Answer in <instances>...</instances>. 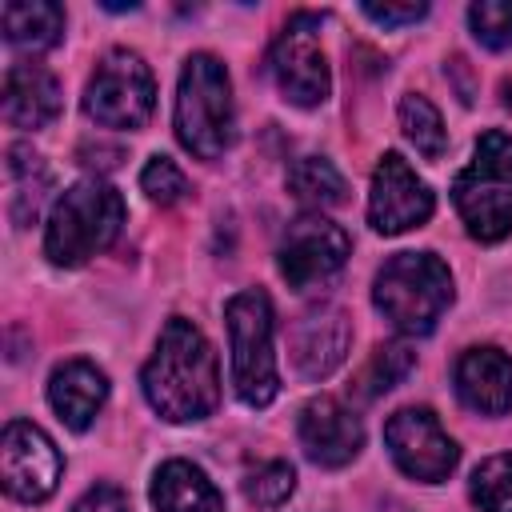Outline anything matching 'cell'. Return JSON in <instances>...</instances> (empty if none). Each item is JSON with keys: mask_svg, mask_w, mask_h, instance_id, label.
<instances>
[{"mask_svg": "<svg viewBox=\"0 0 512 512\" xmlns=\"http://www.w3.org/2000/svg\"><path fill=\"white\" fill-rule=\"evenodd\" d=\"M452 204L472 240L496 244L512 232V136L480 132L468 168L452 180Z\"/></svg>", "mask_w": 512, "mask_h": 512, "instance_id": "cell-5", "label": "cell"}, {"mask_svg": "<svg viewBox=\"0 0 512 512\" xmlns=\"http://www.w3.org/2000/svg\"><path fill=\"white\" fill-rule=\"evenodd\" d=\"M400 128H404L408 144H416V152H420L424 160H440V156H444V148H448V128H444V120H440V112H436V104H432L428 96L408 92V96L400 100Z\"/></svg>", "mask_w": 512, "mask_h": 512, "instance_id": "cell-22", "label": "cell"}, {"mask_svg": "<svg viewBox=\"0 0 512 512\" xmlns=\"http://www.w3.org/2000/svg\"><path fill=\"white\" fill-rule=\"evenodd\" d=\"M296 432H300L304 456L312 464H320V468H344L364 448V424H360V416L352 408H344L336 396H312L300 408Z\"/></svg>", "mask_w": 512, "mask_h": 512, "instance_id": "cell-13", "label": "cell"}, {"mask_svg": "<svg viewBox=\"0 0 512 512\" xmlns=\"http://www.w3.org/2000/svg\"><path fill=\"white\" fill-rule=\"evenodd\" d=\"M452 296V272L436 252H396L372 284V304L404 336H428Z\"/></svg>", "mask_w": 512, "mask_h": 512, "instance_id": "cell-3", "label": "cell"}, {"mask_svg": "<svg viewBox=\"0 0 512 512\" xmlns=\"http://www.w3.org/2000/svg\"><path fill=\"white\" fill-rule=\"evenodd\" d=\"M384 444L396 460V468L420 484H440L452 476L460 448L440 428L432 408H400L384 424Z\"/></svg>", "mask_w": 512, "mask_h": 512, "instance_id": "cell-11", "label": "cell"}, {"mask_svg": "<svg viewBox=\"0 0 512 512\" xmlns=\"http://www.w3.org/2000/svg\"><path fill=\"white\" fill-rule=\"evenodd\" d=\"M4 120L12 128H24V132H36L44 124H52L64 108V92H60V80L40 68V64H12L8 76H4Z\"/></svg>", "mask_w": 512, "mask_h": 512, "instance_id": "cell-16", "label": "cell"}, {"mask_svg": "<svg viewBox=\"0 0 512 512\" xmlns=\"http://www.w3.org/2000/svg\"><path fill=\"white\" fill-rule=\"evenodd\" d=\"M64 476V456L52 444V436L44 428H36L32 420H8L4 436H0V480L4 492L12 500L24 504H40L56 492Z\"/></svg>", "mask_w": 512, "mask_h": 512, "instance_id": "cell-10", "label": "cell"}, {"mask_svg": "<svg viewBox=\"0 0 512 512\" xmlns=\"http://www.w3.org/2000/svg\"><path fill=\"white\" fill-rule=\"evenodd\" d=\"M368 20L384 24V28H396V24H416L428 16V4H364L360 8Z\"/></svg>", "mask_w": 512, "mask_h": 512, "instance_id": "cell-28", "label": "cell"}, {"mask_svg": "<svg viewBox=\"0 0 512 512\" xmlns=\"http://www.w3.org/2000/svg\"><path fill=\"white\" fill-rule=\"evenodd\" d=\"M4 172H8V216H12L16 228H28L36 220L40 204H44V192L52 188V172L24 144H12L8 148Z\"/></svg>", "mask_w": 512, "mask_h": 512, "instance_id": "cell-20", "label": "cell"}, {"mask_svg": "<svg viewBox=\"0 0 512 512\" xmlns=\"http://www.w3.org/2000/svg\"><path fill=\"white\" fill-rule=\"evenodd\" d=\"M140 384H144V400L160 420L168 424L204 420L220 400V364L208 336L192 320L172 316L160 328L156 352L148 356Z\"/></svg>", "mask_w": 512, "mask_h": 512, "instance_id": "cell-1", "label": "cell"}, {"mask_svg": "<svg viewBox=\"0 0 512 512\" xmlns=\"http://www.w3.org/2000/svg\"><path fill=\"white\" fill-rule=\"evenodd\" d=\"M468 28L492 52L512 48V0H476L468 8Z\"/></svg>", "mask_w": 512, "mask_h": 512, "instance_id": "cell-26", "label": "cell"}, {"mask_svg": "<svg viewBox=\"0 0 512 512\" xmlns=\"http://www.w3.org/2000/svg\"><path fill=\"white\" fill-rule=\"evenodd\" d=\"M152 512H224L220 488L192 460H164L152 476Z\"/></svg>", "mask_w": 512, "mask_h": 512, "instance_id": "cell-18", "label": "cell"}, {"mask_svg": "<svg viewBox=\"0 0 512 512\" xmlns=\"http://www.w3.org/2000/svg\"><path fill=\"white\" fill-rule=\"evenodd\" d=\"M468 496L480 512H512V452L480 460L468 480Z\"/></svg>", "mask_w": 512, "mask_h": 512, "instance_id": "cell-24", "label": "cell"}, {"mask_svg": "<svg viewBox=\"0 0 512 512\" xmlns=\"http://www.w3.org/2000/svg\"><path fill=\"white\" fill-rule=\"evenodd\" d=\"M236 104L228 68L212 52H192L176 84V140L196 160H216L232 148Z\"/></svg>", "mask_w": 512, "mask_h": 512, "instance_id": "cell-2", "label": "cell"}, {"mask_svg": "<svg viewBox=\"0 0 512 512\" xmlns=\"http://www.w3.org/2000/svg\"><path fill=\"white\" fill-rule=\"evenodd\" d=\"M4 40L20 52H48L64 36V8L52 0H8L0 8Z\"/></svg>", "mask_w": 512, "mask_h": 512, "instance_id": "cell-19", "label": "cell"}, {"mask_svg": "<svg viewBox=\"0 0 512 512\" xmlns=\"http://www.w3.org/2000/svg\"><path fill=\"white\" fill-rule=\"evenodd\" d=\"M348 348H352V324L336 304L304 312L300 324L292 328V364L308 380L332 376L344 364Z\"/></svg>", "mask_w": 512, "mask_h": 512, "instance_id": "cell-14", "label": "cell"}, {"mask_svg": "<svg viewBox=\"0 0 512 512\" xmlns=\"http://www.w3.org/2000/svg\"><path fill=\"white\" fill-rule=\"evenodd\" d=\"M348 252H352V240L336 220H328L320 212H304L288 224L280 252H276V264L292 288L308 292L316 284H328L344 268Z\"/></svg>", "mask_w": 512, "mask_h": 512, "instance_id": "cell-9", "label": "cell"}, {"mask_svg": "<svg viewBox=\"0 0 512 512\" xmlns=\"http://www.w3.org/2000/svg\"><path fill=\"white\" fill-rule=\"evenodd\" d=\"M228 348H232V384L248 408H268L280 392L276 352H272V304L260 288H244L224 304Z\"/></svg>", "mask_w": 512, "mask_h": 512, "instance_id": "cell-6", "label": "cell"}, {"mask_svg": "<svg viewBox=\"0 0 512 512\" xmlns=\"http://www.w3.org/2000/svg\"><path fill=\"white\" fill-rule=\"evenodd\" d=\"M140 188L148 192L152 204H176V200L188 196V176L168 156H152L140 172Z\"/></svg>", "mask_w": 512, "mask_h": 512, "instance_id": "cell-27", "label": "cell"}, {"mask_svg": "<svg viewBox=\"0 0 512 512\" xmlns=\"http://www.w3.org/2000/svg\"><path fill=\"white\" fill-rule=\"evenodd\" d=\"M320 24L324 20L316 12H292L268 48V76L276 80L280 96L296 108H316L332 92L328 60L320 48Z\"/></svg>", "mask_w": 512, "mask_h": 512, "instance_id": "cell-8", "label": "cell"}, {"mask_svg": "<svg viewBox=\"0 0 512 512\" xmlns=\"http://www.w3.org/2000/svg\"><path fill=\"white\" fill-rule=\"evenodd\" d=\"M124 196L104 180H80L48 212L44 228V256L60 268H76L96 252L112 248L124 228Z\"/></svg>", "mask_w": 512, "mask_h": 512, "instance_id": "cell-4", "label": "cell"}, {"mask_svg": "<svg viewBox=\"0 0 512 512\" xmlns=\"http://www.w3.org/2000/svg\"><path fill=\"white\" fill-rule=\"evenodd\" d=\"M104 400H108V376L92 360H68L48 380V404L72 432H84L104 408Z\"/></svg>", "mask_w": 512, "mask_h": 512, "instance_id": "cell-17", "label": "cell"}, {"mask_svg": "<svg viewBox=\"0 0 512 512\" xmlns=\"http://www.w3.org/2000/svg\"><path fill=\"white\" fill-rule=\"evenodd\" d=\"M452 384H456V396L464 400V408H472L480 416L512 412V356L492 344L460 352V360L452 368Z\"/></svg>", "mask_w": 512, "mask_h": 512, "instance_id": "cell-15", "label": "cell"}, {"mask_svg": "<svg viewBox=\"0 0 512 512\" xmlns=\"http://www.w3.org/2000/svg\"><path fill=\"white\" fill-rule=\"evenodd\" d=\"M152 104H156L152 68L132 48L104 52V60L96 64L92 80L84 84V100H80L88 120H96L100 128H124V132L144 128V120L152 116Z\"/></svg>", "mask_w": 512, "mask_h": 512, "instance_id": "cell-7", "label": "cell"}, {"mask_svg": "<svg viewBox=\"0 0 512 512\" xmlns=\"http://www.w3.org/2000/svg\"><path fill=\"white\" fill-rule=\"evenodd\" d=\"M72 512H128V496L116 484H96L72 504Z\"/></svg>", "mask_w": 512, "mask_h": 512, "instance_id": "cell-29", "label": "cell"}, {"mask_svg": "<svg viewBox=\"0 0 512 512\" xmlns=\"http://www.w3.org/2000/svg\"><path fill=\"white\" fill-rule=\"evenodd\" d=\"M296 492V472L288 460H268L244 472V500L256 508H280Z\"/></svg>", "mask_w": 512, "mask_h": 512, "instance_id": "cell-25", "label": "cell"}, {"mask_svg": "<svg viewBox=\"0 0 512 512\" xmlns=\"http://www.w3.org/2000/svg\"><path fill=\"white\" fill-rule=\"evenodd\" d=\"M412 368H416V352H412L404 340L376 344L372 356L364 360V368H360L356 380H352V396H356V400H376V396L392 392Z\"/></svg>", "mask_w": 512, "mask_h": 512, "instance_id": "cell-21", "label": "cell"}, {"mask_svg": "<svg viewBox=\"0 0 512 512\" xmlns=\"http://www.w3.org/2000/svg\"><path fill=\"white\" fill-rule=\"evenodd\" d=\"M288 188H292L296 200L316 204V208L340 204L344 192H348L344 176L336 172V164H332L328 156H300V160L292 164V172H288Z\"/></svg>", "mask_w": 512, "mask_h": 512, "instance_id": "cell-23", "label": "cell"}, {"mask_svg": "<svg viewBox=\"0 0 512 512\" xmlns=\"http://www.w3.org/2000/svg\"><path fill=\"white\" fill-rule=\"evenodd\" d=\"M436 208L432 188L408 168L400 152H384L376 172H372V192H368V224L380 236H400L408 228H420Z\"/></svg>", "mask_w": 512, "mask_h": 512, "instance_id": "cell-12", "label": "cell"}]
</instances>
